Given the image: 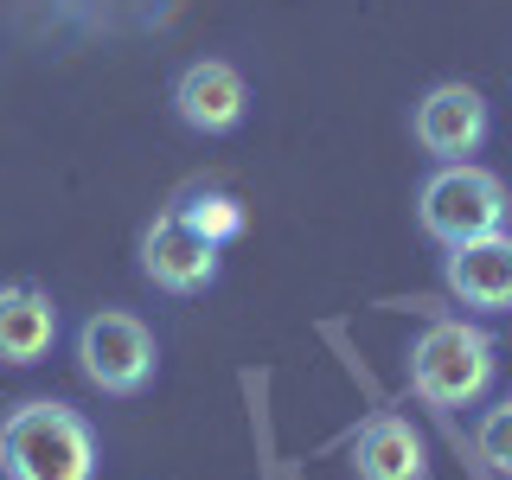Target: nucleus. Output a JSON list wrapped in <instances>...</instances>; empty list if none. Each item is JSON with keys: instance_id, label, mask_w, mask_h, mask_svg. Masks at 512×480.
Here are the masks:
<instances>
[{"instance_id": "obj_1", "label": "nucleus", "mask_w": 512, "mask_h": 480, "mask_svg": "<svg viewBox=\"0 0 512 480\" xmlns=\"http://www.w3.org/2000/svg\"><path fill=\"white\" fill-rule=\"evenodd\" d=\"M0 474L7 480H96V436L71 404H20L0 423Z\"/></svg>"}, {"instance_id": "obj_2", "label": "nucleus", "mask_w": 512, "mask_h": 480, "mask_svg": "<svg viewBox=\"0 0 512 480\" xmlns=\"http://www.w3.org/2000/svg\"><path fill=\"white\" fill-rule=\"evenodd\" d=\"M493 372H500L493 340L480 327H468V320H436V327L410 346V384H416V397L436 404V410L480 404V397L493 391Z\"/></svg>"}, {"instance_id": "obj_3", "label": "nucleus", "mask_w": 512, "mask_h": 480, "mask_svg": "<svg viewBox=\"0 0 512 480\" xmlns=\"http://www.w3.org/2000/svg\"><path fill=\"white\" fill-rule=\"evenodd\" d=\"M506 212H512L506 180L487 173V167H474V160H448L436 180L423 186V199H416V218H423V231L436 237L442 250L506 231Z\"/></svg>"}, {"instance_id": "obj_4", "label": "nucleus", "mask_w": 512, "mask_h": 480, "mask_svg": "<svg viewBox=\"0 0 512 480\" xmlns=\"http://www.w3.org/2000/svg\"><path fill=\"white\" fill-rule=\"evenodd\" d=\"M154 333L148 320L122 314V308H103L84 320V333H77V365H84V378L96 384V391L109 397H135L141 384L154 378Z\"/></svg>"}, {"instance_id": "obj_5", "label": "nucleus", "mask_w": 512, "mask_h": 480, "mask_svg": "<svg viewBox=\"0 0 512 480\" xmlns=\"http://www.w3.org/2000/svg\"><path fill=\"white\" fill-rule=\"evenodd\" d=\"M141 269H148V282L167 288V295H199V288H212V276H218V244L205 231H192L186 212H167L141 237Z\"/></svg>"}, {"instance_id": "obj_6", "label": "nucleus", "mask_w": 512, "mask_h": 480, "mask_svg": "<svg viewBox=\"0 0 512 480\" xmlns=\"http://www.w3.org/2000/svg\"><path fill=\"white\" fill-rule=\"evenodd\" d=\"M416 141L436 160H468L487 141V96L474 84H436L416 103Z\"/></svg>"}, {"instance_id": "obj_7", "label": "nucleus", "mask_w": 512, "mask_h": 480, "mask_svg": "<svg viewBox=\"0 0 512 480\" xmlns=\"http://www.w3.org/2000/svg\"><path fill=\"white\" fill-rule=\"evenodd\" d=\"M244 77H237V64L224 58H199L180 71V84H173V109H180L186 128H199V135H231L237 122H244Z\"/></svg>"}, {"instance_id": "obj_8", "label": "nucleus", "mask_w": 512, "mask_h": 480, "mask_svg": "<svg viewBox=\"0 0 512 480\" xmlns=\"http://www.w3.org/2000/svg\"><path fill=\"white\" fill-rule=\"evenodd\" d=\"M448 288L487 314L512 308V237L493 231V237H474V244H455L448 250Z\"/></svg>"}, {"instance_id": "obj_9", "label": "nucleus", "mask_w": 512, "mask_h": 480, "mask_svg": "<svg viewBox=\"0 0 512 480\" xmlns=\"http://www.w3.org/2000/svg\"><path fill=\"white\" fill-rule=\"evenodd\" d=\"M58 340V308L52 295H39V288L13 282L0 288V359L7 365H39L45 352Z\"/></svg>"}, {"instance_id": "obj_10", "label": "nucleus", "mask_w": 512, "mask_h": 480, "mask_svg": "<svg viewBox=\"0 0 512 480\" xmlns=\"http://www.w3.org/2000/svg\"><path fill=\"white\" fill-rule=\"evenodd\" d=\"M352 468L359 480H423V442H416V429L404 416H372V423L359 429V442H352Z\"/></svg>"}, {"instance_id": "obj_11", "label": "nucleus", "mask_w": 512, "mask_h": 480, "mask_svg": "<svg viewBox=\"0 0 512 480\" xmlns=\"http://www.w3.org/2000/svg\"><path fill=\"white\" fill-rule=\"evenodd\" d=\"M180 212L192 218V231H205L212 244H231L237 231H244V205L231 199V192H199V199H186Z\"/></svg>"}, {"instance_id": "obj_12", "label": "nucleus", "mask_w": 512, "mask_h": 480, "mask_svg": "<svg viewBox=\"0 0 512 480\" xmlns=\"http://www.w3.org/2000/svg\"><path fill=\"white\" fill-rule=\"evenodd\" d=\"M474 448H480V461H487L493 474H506V480H512V397H500V404L480 416Z\"/></svg>"}]
</instances>
